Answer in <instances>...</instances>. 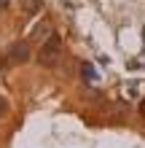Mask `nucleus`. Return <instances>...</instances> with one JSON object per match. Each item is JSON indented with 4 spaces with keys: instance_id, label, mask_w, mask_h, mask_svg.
Returning <instances> with one entry per match:
<instances>
[{
    "instance_id": "nucleus-1",
    "label": "nucleus",
    "mask_w": 145,
    "mask_h": 148,
    "mask_svg": "<svg viewBox=\"0 0 145 148\" xmlns=\"http://www.w3.org/2000/svg\"><path fill=\"white\" fill-rule=\"evenodd\" d=\"M59 51H62V38H59V35H51V38L43 43V51H40V62H43V65L57 62Z\"/></svg>"
},
{
    "instance_id": "nucleus-2",
    "label": "nucleus",
    "mask_w": 145,
    "mask_h": 148,
    "mask_svg": "<svg viewBox=\"0 0 145 148\" xmlns=\"http://www.w3.org/2000/svg\"><path fill=\"white\" fill-rule=\"evenodd\" d=\"M30 57V46L27 43H16V46L8 51V62H24Z\"/></svg>"
},
{
    "instance_id": "nucleus-3",
    "label": "nucleus",
    "mask_w": 145,
    "mask_h": 148,
    "mask_svg": "<svg viewBox=\"0 0 145 148\" xmlns=\"http://www.w3.org/2000/svg\"><path fill=\"white\" fill-rule=\"evenodd\" d=\"M83 78H86V81H94V78H97V70L91 65H83Z\"/></svg>"
},
{
    "instance_id": "nucleus-4",
    "label": "nucleus",
    "mask_w": 145,
    "mask_h": 148,
    "mask_svg": "<svg viewBox=\"0 0 145 148\" xmlns=\"http://www.w3.org/2000/svg\"><path fill=\"white\" fill-rule=\"evenodd\" d=\"M8 113V102H5V97H0V116H5Z\"/></svg>"
}]
</instances>
